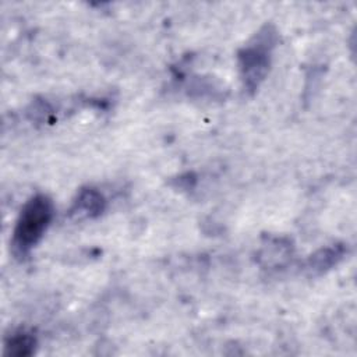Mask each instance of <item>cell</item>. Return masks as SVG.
<instances>
[{
  "mask_svg": "<svg viewBox=\"0 0 357 357\" xmlns=\"http://www.w3.org/2000/svg\"><path fill=\"white\" fill-rule=\"evenodd\" d=\"M343 255L342 247H329L319 250L317 254H314L310 259V268L314 271H322L326 268H331L336 261Z\"/></svg>",
  "mask_w": 357,
  "mask_h": 357,
  "instance_id": "cell-5",
  "label": "cell"
},
{
  "mask_svg": "<svg viewBox=\"0 0 357 357\" xmlns=\"http://www.w3.org/2000/svg\"><path fill=\"white\" fill-rule=\"evenodd\" d=\"M36 346V339L32 333L20 331L11 335L4 344V353L11 356H29L33 353Z\"/></svg>",
  "mask_w": 357,
  "mask_h": 357,
  "instance_id": "cell-4",
  "label": "cell"
},
{
  "mask_svg": "<svg viewBox=\"0 0 357 357\" xmlns=\"http://www.w3.org/2000/svg\"><path fill=\"white\" fill-rule=\"evenodd\" d=\"M105 209V198L95 188H85L78 194L71 209L73 213L85 218H95Z\"/></svg>",
  "mask_w": 357,
  "mask_h": 357,
  "instance_id": "cell-3",
  "label": "cell"
},
{
  "mask_svg": "<svg viewBox=\"0 0 357 357\" xmlns=\"http://www.w3.org/2000/svg\"><path fill=\"white\" fill-rule=\"evenodd\" d=\"M53 202L45 194H36L25 202L13 230L11 248L15 257H26L40 241L53 219Z\"/></svg>",
  "mask_w": 357,
  "mask_h": 357,
  "instance_id": "cell-1",
  "label": "cell"
},
{
  "mask_svg": "<svg viewBox=\"0 0 357 357\" xmlns=\"http://www.w3.org/2000/svg\"><path fill=\"white\" fill-rule=\"evenodd\" d=\"M273 47V32L268 28L257 35L255 40L238 52V63L244 88L254 92L264 81Z\"/></svg>",
  "mask_w": 357,
  "mask_h": 357,
  "instance_id": "cell-2",
  "label": "cell"
}]
</instances>
